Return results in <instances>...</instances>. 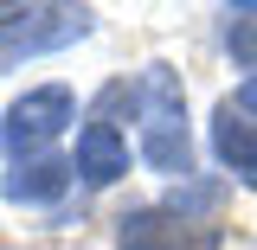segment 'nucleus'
Returning <instances> with one entry per match:
<instances>
[{"mask_svg":"<svg viewBox=\"0 0 257 250\" xmlns=\"http://www.w3.org/2000/svg\"><path fill=\"white\" fill-rule=\"evenodd\" d=\"M135 109H142V160L155 173L193 180V135H187V96L174 64H142L135 84Z\"/></svg>","mask_w":257,"mask_h":250,"instance_id":"1","label":"nucleus"},{"mask_svg":"<svg viewBox=\"0 0 257 250\" xmlns=\"http://www.w3.org/2000/svg\"><path fill=\"white\" fill-rule=\"evenodd\" d=\"M71 122H77V96L64 90V84H39V90H26L7 109L0 135H7L13 160H39V154H52V141H58Z\"/></svg>","mask_w":257,"mask_h":250,"instance_id":"2","label":"nucleus"},{"mask_svg":"<svg viewBox=\"0 0 257 250\" xmlns=\"http://www.w3.org/2000/svg\"><path fill=\"white\" fill-rule=\"evenodd\" d=\"M116 250H225L219 224H193L167 205H135L116 218Z\"/></svg>","mask_w":257,"mask_h":250,"instance_id":"3","label":"nucleus"},{"mask_svg":"<svg viewBox=\"0 0 257 250\" xmlns=\"http://www.w3.org/2000/svg\"><path fill=\"white\" fill-rule=\"evenodd\" d=\"M84 32H90L84 7H26V20H13L0 32V71H13L26 58H45V52H58L71 39H84Z\"/></svg>","mask_w":257,"mask_h":250,"instance_id":"4","label":"nucleus"},{"mask_svg":"<svg viewBox=\"0 0 257 250\" xmlns=\"http://www.w3.org/2000/svg\"><path fill=\"white\" fill-rule=\"evenodd\" d=\"M71 167L84 173V186H116V180L128 173V141L116 135V122L90 116V122H84V135H77V154H71Z\"/></svg>","mask_w":257,"mask_h":250,"instance_id":"5","label":"nucleus"},{"mask_svg":"<svg viewBox=\"0 0 257 250\" xmlns=\"http://www.w3.org/2000/svg\"><path fill=\"white\" fill-rule=\"evenodd\" d=\"M212 154H219V167H231L244 186H257V122L231 96L212 109Z\"/></svg>","mask_w":257,"mask_h":250,"instance_id":"6","label":"nucleus"},{"mask_svg":"<svg viewBox=\"0 0 257 250\" xmlns=\"http://www.w3.org/2000/svg\"><path fill=\"white\" fill-rule=\"evenodd\" d=\"M71 160L64 154H39V160H13V173L0 180V192L13 199V205H58L64 186H71Z\"/></svg>","mask_w":257,"mask_h":250,"instance_id":"7","label":"nucleus"},{"mask_svg":"<svg viewBox=\"0 0 257 250\" xmlns=\"http://www.w3.org/2000/svg\"><path fill=\"white\" fill-rule=\"evenodd\" d=\"M219 199H225V180L206 173V180H180L161 205H167V212H180V218H193V224H212V205H219Z\"/></svg>","mask_w":257,"mask_h":250,"instance_id":"8","label":"nucleus"},{"mask_svg":"<svg viewBox=\"0 0 257 250\" xmlns=\"http://www.w3.org/2000/svg\"><path fill=\"white\" fill-rule=\"evenodd\" d=\"M225 52L244 71H257V20H225Z\"/></svg>","mask_w":257,"mask_h":250,"instance_id":"9","label":"nucleus"},{"mask_svg":"<svg viewBox=\"0 0 257 250\" xmlns=\"http://www.w3.org/2000/svg\"><path fill=\"white\" fill-rule=\"evenodd\" d=\"M238 109H244V116H251V122H257V77H251V84H244V90H238Z\"/></svg>","mask_w":257,"mask_h":250,"instance_id":"10","label":"nucleus"}]
</instances>
